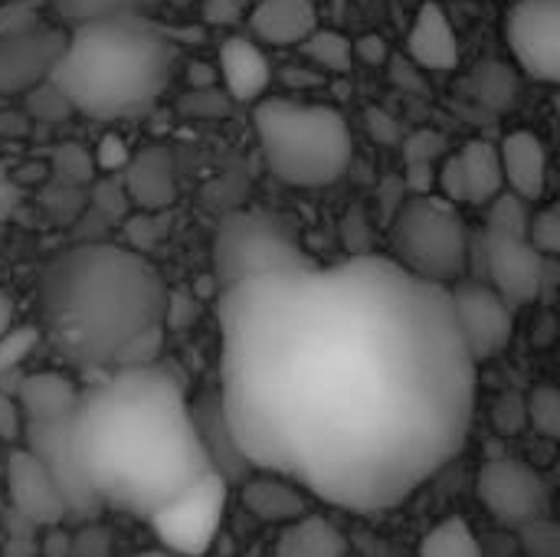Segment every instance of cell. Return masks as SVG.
Returning a JSON list of instances; mask_svg holds the SVG:
<instances>
[{
    "mask_svg": "<svg viewBox=\"0 0 560 557\" xmlns=\"http://www.w3.org/2000/svg\"><path fill=\"white\" fill-rule=\"evenodd\" d=\"M479 502L509 529H525L548 515V483L545 476L515 456L489 460L476 479Z\"/></svg>",
    "mask_w": 560,
    "mask_h": 557,
    "instance_id": "cell-9",
    "label": "cell"
},
{
    "mask_svg": "<svg viewBox=\"0 0 560 557\" xmlns=\"http://www.w3.org/2000/svg\"><path fill=\"white\" fill-rule=\"evenodd\" d=\"M525 423L535 427V433H541L545 440H558L560 394L555 384H538V387L525 397Z\"/></svg>",
    "mask_w": 560,
    "mask_h": 557,
    "instance_id": "cell-29",
    "label": "cell"
},
{
    "mask_svg": "<svg viewBox=\"0 0 560 557\" xmlns=\"http://www.w3.org/2000/svg\"><path fill=\"white\" fill-rule=\"evenodd\" d=\"M528 243L541 253V256H558L560 253V210L555 204L541 207L538 213L532 210L528 217Z\"/></svg>",
    "mask_w": 560,
    "mask_h": 557,
    "instance_id": "cell-35",
    "label": "cell"
},
{
    "mask_svg": "<svg viewBox=\"0 0 560 557\" xmlns=\"http://www.w3.org/2000/svg\"><path fill=\"white\" fill-rule=\"evenodd\" d=\"M410 62L430 72H450L459 66V39L440 3H423L407 39Z\"/></svg>",
    "mask_w": 560,
    "mask_h": 557,
    "instance_id": "cell-19",
    "label": "cell"
},
{
    "mask_svg": "<svg viewBox=\"0 0 560 557\" xmlns=\"http://www.w3.org/2000/svg\"><path fill=\"white\" fill-rule=\"evenodd\" d=\"M351 46H354V56H361V59L371 62V66L384 62V56H387V46H384V39H377V36H364V39H358V43H351Z\"/></svg>",
    "mask_w": 560,
    "mask_h": 557,
    "instance_id": "cell-45",
    "label": "cell"
},
{
    "mask_svg": "<svg viewBox=\"0 0 560 557\" xmlns=\"http://www.w3.org/2000/svg\"><path fill=\"white\" fill-rule=\"evenodd\" d=\"M174 72V46L138 10L112 13L66 30L52 85L69 108L95 121L138 118L164 95Z\"/></svg>",
    "mask_w": 560,
    "mask_h": 557,
    "instance_id": "cell-4",
    "label": "cell"
},
{
    "mask_svg": "<svg viewBox=\"0 0 560 557\" xmlns=\"http://www.w3.org/2000/svg\"><path fill=\"white\" fill-rule=\"evenodd\" d=\"M92 154L79 144H62L52 151V174L56 181H62V187H79L92 181Z\"/></svg>",
    "mask_w": 560,
    "mask_h": 557,
    "instance_id": "cell-33",
    "label": "cell"
},
{
    "mask_svg": "<svg viewBox=\"0 0 560 557\" xmlns=\"http://www.w3.org/2000/svg\"><path fill=\"white\" fill-rule=\"evenodd\" d=\"M10 394L16 397L23 417H33V420L69 417V414H75V404H79V387L59 371L23 374Z\"/></svg>",
    "mask_w": 560,
    "mask_h": 557,
    "instance_id": "cell-22",
    "label": "cell"
},
{
    "mask_svg": "<svg viewBox=\"0 0 560 557\" xmlns=\"http://www.w3.org/2000/svg\"><path fill=\"white\" fill-rule=\"evenodd\" d=\"M203 16L213 26H233L243 20V0H203Z\"/></svg>",
    "mask_w": 560,
    "mask_h": 557,
    "instance_id": "cell-43",
    "label": "cell"
},
{
    "mask_svg": "<svg viewBox=\"0 0 560 557\" xmlns=\"http://www.w3.org/2000/svg\"><path fill=\"white\" fill-rule=\"evenodd\" d=\"M26 95V102H30V108H33V115H39V118H46V121H59V118H66L72 108H69V102H66V95L52 85V79H46V82H39V85H33L30 92H23Z\"/></svg>",
    "mask_w": 560,
    "mask_h": 557,
    "instance_id": "cell-36",
    "label": "cell"
},
{
    "mask_svg": "<svg viewBox=\"0 0 560 557\" xmlns=\"http://www.w3.org/2000/svg\"><path fill=\"white\" fill-rule=\"evenodd\" d=\"M220 72L236 102L262 98V92L269 89V79H272V66H269L266 53L246 36H230L220 46Z\"/></svg>",
    "mask_w": 560,
    "mask_h": 557,
    "instance_id": "cell-21",
    "label": "cell"
},
{
    "mask_svg": "<svg viewBox=\"0 0 560 557\" xmlns=\"http://www.w3.org/2000/svg\"><path fill=\"white\" fill-rule=\"evenodd\" d=\"M456 328L476 364L499 358L515 335V309L482 279H459L450 286Z\"/></svg>",
    "mask_w": 560,
    "mask_h": 557,
    "instance_id": "cell-10",
    "label": "cell"
},
{
    "mask_svg": "<svg viewBox=\"0 0 560 557\" xmlns=\"http://www.w3.org/2000/svg\"><path fill=\"white\" fill-rule=\"evenodd\" d=\"M226 499L230 479L213 469L190 489H184L177 499H171L164 509H158L148 522L171 555L203 557L223 525Z\"/></svg>",
    "mask_w": 560,
    "mask_h": 557,
    "instance_id": "cell-8",
    "label": "cell"
},
{
    "mask_svg": "<svg viewBox=\"0 0 560 557\" xmlns=\"http://www.w3.org/2000/svg\"><path fill=\"white\" fill-rule=\"evenodd\" d=\"M472 89H476V98L495 112L509 108L518 95V79L512 69H505L502 62H486L476 79H472Z\"/></svg>",
    "mask_w": 560,
    "mask_h": 557,
    "instance_id": "cell-27",
    "label": "cell"
},
{
    "mask_svg": "<svg viewBox=\"0 0 560 557\" xmlns=\"http://www.w3.org/2000/svg\"><path fill=\"white\" fill-rule=\"evenodd\" d=\"M417 557H482V548L469 522L446 519L423 535Z\"/></svg>",
    "mask_w": 560,
    "mask_h": 557,
    "instance_id": "cell-26",
    "label": "cell"
},
{
    "mask_svg": "<svg viewBox=\"0 0 560 557\" xmlns=\"http://www.w3.org/2000/svg\"><path fill=\"white\" fill-rule=\"evenodd\" d=\"M276 557H345V535L328 519L308 512L282 529Z\"/></svg>",
    "mask_w": 560,
    "mask_h": 557,
    "instance_id": "cell-24",
    "label": "cell"
},
{
    "mask_svg": "<svg viewBox=\"0 0 560 557\" xmlns=\"http://www.w3.org/2000/svg\"><path fill=\"white\" fill-rule=\"evenodd\" d=\"M121 174L128 200L138 210H167L177 197V167L167 148H144L131 154Z\"/></svg>",
    "mask_w": 560,
    "mask_h": 557,
    "instance_id": "cell-16",
    "label": "cell"
},
{
    "mask_svg": "<svg viewBox=\"0 0 560 557\" xmlns=\"http://www.w3.org/2000/svg\"><path fill=\"white\" fill-rule=\"evenodd\" d=\"M197 318V302L187 289H167V305H164V328H187Z\"/></svg>",
    "mask_w": 560,
    "mask_h": 557,
    "instance_id": "cell-38",
    "label": "cell"
},
{
    "mask_svg": "<svg viewBox=\"0 0 560 557\" xmlns=\"http://www.w3.org/2000/svg\"><path fill=\"white\" fill-rule=\"evenodd\" d=\"M66 30L26 26L0 33V95H23L46 82L62 56Z\"/></svg>",
    "mask_w": 560,
    "mask_h": 557,
    "instance_id": "cell-14",
    "label": "cell"
},
{
    "mask_svg": "<svg viewBox=\"0 0 560 557\" xmlns=\"http://www.w3.org/2000/svg\"><path fill=\"white\" fill-rule=\"evenodd\" d=\"M161 210H144L135 217H125V233L131 240V250L148 253L158 240H161Z\"/></svg>",
    "mask_w": 560,
    "mask_h": 557,
    "instance_id": "cell-37",
    "label": "cell"
},
{
    "mask_svg": "<svg viewBox=\"0 0 560 557\" xmlns=\"http://www.w3.org/2000/svg\"><path fill=\"white\" fill-rule=\"evenodd\" d=\"M390 259L420 279L453 286L466 276L469 227L446 197L410 194L387 220Z\"/></svg>",
    "mask_w": 560,
    "mask_h": 557,
    "instance_id": "cell-6",
    "label": "cell"
},
{
    "mask_svg": "<svg viewBox=\"0 0 560 557\" xmlns=\"http://www.w3.org/2000/svg\"><path fill=\"white\" fill-rule=\"evenodd\" d=\"M249 30L272 46L305 43L318 30L312 0H259L249 13Z\"/></svg>",
    "mask_w": 560,
    "mask_h": 557,
    "instance_id": "cell-20",
    "label": "cell"
},
{
    "mask_svg": "<svg viewBox=\"0 0 560 557\" xmlns=\"http://www.w3.org/2000/svg\"><path fill=\"white\" fill-rule=\"evenodd\" d=\"M499 161H502L505 187L512 194L525 197L528 204L541 200L548 187V151L535 131L528 128L512 131L499 148Z\"/></svg>",
    "mask_w": 560,
    "mask_h": 557,
    "instance_id": "cell-17",
    "label": "cell"
},
{
    "mask_svg": "<svg viewBox=\"0 0 560 557\" xmlns=\"http://www.w3.org/2000/svg\"><path fill=\"white\" fill-rule=\"evenodd\" d=\"M92 210H95L108 227L125 223V217H131V200H128L125 184H121V181H112V177L98 181V184L92 187Z\"/></svg>",
    "mask_w": 560,
    "mask_h": 557,
    "instance_id": "cell-34",
    "label": "cell"
},
{
    "mask_svg": "<svg viewBox=\"0 0 560 557\" xmlns=\"http://www.w3.org/2000/svg\"><path fill=\"white\" fill-rule=\"evenodd\" d=\"M315 263L295 233L266 210H233L220 220L213 236V286L217 292L262 272L302 269Z\"/></svg>",
    "mask_w": 560,
    "mask_h": 557,
    "instance_id": "cell-7",
    "label": "cell"
},
{
    "mask_svg": "<svg viewBox=\"0 0 560 557\" xmlns=\"http://www.w3.org/2000/svg\"><path fill=\"white\" fill-rule=\"evenodd\" d=\"M505 39L528 76L538 82H558L560 0H518L505 20Z\"/></svg>",
    "mask_w": 560,
    "mask_h": 557,
    "instance_id": "cell-12",
    "label": "cell"
},
{
    "mask_svg": "<svg viewBox=\"0 0 560 557\" xmlns=\"http://www.w3.org/2000/svg\"><path fill=\"white\" fill-rule=\"evenodd\" d=\"M253 125L266 167L292 187L335 184L351 164V131L345 115L331 105L256 98Z\"/></svg>",
    "mask_w": 560,
    "mask_h": 557,
    "instance_id": "cell-5",
    "label": "cell"
},
{
    "mask_svg": "<svg viewBox=\"0 0 560 557\" xmlns=\"http://www.w3.org/2000/svg\"><path fill=\"white\" fill-rule=\"evenodd\" d=\"M49 7H52L59 23L79 26V23H89V20L112 16V13L138 10V0H49Z\"/></svg>",
    "mask_w": 560,
    "mask_h": 557,
    "instance_id": "cell-32",
    "label": "cell"
},
{
    "mask_svg": "<svg viewBox=\"0 0 560 557\" xmlns=\"http://www.w3.org/2000/svg\"><path fill=\"white\" fill-rule=\"evenodd\" d=\"M39 335L82 368L154 364L164 338L167 286L144 253L79 243L52 256L36 282Z\"/></svg>",
    "mask_w": 560,
    "mask_h": 557,
    "instance_id": "cell-3",
    "label": "cell"
},
{
    "mask_svg": "<svg viewBox=\"0 0 560 557\" xmlns=\"http://www.w3.org/2000/svg\"><path fill=\"white\" fill-rule=\"evenodd\" d=\"M39 328L36 325H13L0 335V381H10L20 374L23 361L33 355L39 345Z\"/></svg>",
    "mask_w": 560,
    "mask_h": 557,
    "instance_id": "cell-30",
    "label": "cell"
},
{
    "mask_svg": "<svg viewBox=\"0 0 560 557\" xmlns=\"http://www.w3.org/2000/svg\"><path fill=\"white\" fill-rule=\"evenodd\" d=\"M203 557H210V555H203Z\"/></svg>",
    "mask_w": 560,
    "mask_h": 557,
    "instance_id": "cell-48",
    "label": "cell"
},
{
    "mask_svg": "<svg viewBox=\"0 0 560 557\" xmlns=\"http://www.w3.org/2000/svg\"><path fill=\"white\" fill-rule=\"evenodd\" d=\"M436 184H440V197H446L450 204H466V190H463V167L456 154H443L440 171H436Z\"/></svg>",
    "mask_w": 560,
    "mask_h": 557,
    "instance_id": "cell-39",
    "label": "cell"
},
{
    "mask_svg": "<svg viewBox=\"0 0 560 557\" xmlns=\"http://www.w3.org/2000/svg\"><path fill=\"white\" fill-rule=\"evenodd\" d=\"M220 414L246 466L374 515L463 446L476 361L450 286L381 253L220 289Z\"/></svg>",
    "mask_w": 560,
    "mask_h": 557,
    "instance_id": "cell-1",
    "label": "cell"
},
{
    "mask_svg": "<svg viewBox=\"0 0 560 557\" xmlns=\"http://www.w3.org/2000/svg\"><path fill=\"white\" fill-rule=\"evenodd\" d=\"M446 154V138L440 131H413L404 138V158H407V171H404V184L413 194H427L430 184L436 181V161H443Z\"/></svg>",
    "mask_w": 560,
    "mask_h": 557,
    "instance_id": "cell-25",
    "label": "cell"
},
{
    "mask_svg": "<svg viewBox=\"0 0 560 557\" xmlns=\"http://www.w3.org/2000/svg\"><path fill=\"white\" fill-rule=\"evenodd\" d=\"M20 437H23V410L10 391H0V440L20 443Z\"/></svg>",
    "mask_w": 560,
    "mask_h": 557,
    "instance_id": "cell-41",
    "label": "cell"
},
{
    "mask_svg": "<svg viewBox=\"0 0 560 557\" xmlns=\"http://www.w3.org/2000/svg\"><path fill=\"white\" fill-rule=\"evenodd\" d=\"M20 204H23L20 187H16L10 177H3V174H0V223H3V220H10V217L20 210Z\"/></svg>",
    "mask_w": 560,
    "mask_h": 557,
    "instance_id": "cell-44",
    "label": "cell"
},
{
    "mask_svg": "<svg viewBox=\"0 0 560 557\" xmlns=\"http://www.w3.org/2000/svg\"><path fill=\"white\" fill-rule=\"evenodd\" d=\"M459 167H463V190H466V204L472 207H486L499 190H505V174H502V161H499V148L489 141H466L459 151Z\"/></svg>",
    "mask_w": 560,
    "mask_h": 557,
    "instance_id": "cell-23",
    "label": "cell"
},
{
    "mask_svg": "<svg viewBox=\"0 0 560 557\" xmlns=\"http://www.w3.org/2000/svg\"><path fill=\"white\" fill-rule=\"evenodd\" d=\"M7 492L20 519L33 525H59L66 519V502L46 473V466L23 446L10 450L7 456Z\"/></svg>",
    "mask_w": 560,
    "mask_h": 557,
    "instance_id": "cell-15",
    "label": "cell"
},
{
    "mask_svg": "<svg viewBox=\"0 0 560 557\" xmlns=\"http://www.w3.org/2000/svg\"><path fill=\"white\" fill-rule=\"evenodd\" d=\"M486 213V230L495 233H528V217H532V204L518 194H512L509 187L499 190L489 204Z\"/></svg>",
    "mask_w": 560,
    "mask_h": 557,
    "instance_id": "cell-28",
    "label": "cell"
},
{
    "mask_svg": "<svg viewBox=\"0 0 560 557\" xmlns=\"http://www.w3.org/2000/svg\"><path fill=\"white\" fill-rule=\"evenodd\" d=\"M16 325V305H13V299L0 289V335L7 332V328H13Z\"/></svg>",
    "mask_w": 560,
    "mask_h": 557,
    "instance_id": "cell-46",
    "label": "cell"
},
{
    "mask_svg": "<svg viewBox=\"0 0 560 557\" xmlns=\"http://www.w3.org/2000/svg\"><path fill=\"white\" fill-rule=\"evenodd\" d=\"M128 158H131V151H128V144L121 141V138H115V135H108V138H102V144H98V151L92 154V161L105 171V174H118L125 164H128Z\"/></svg>",
    "mask_w": 560,
    "mask_h": 557,
    "instance_id": "cell-42",
    "label": "cell"
},
{
    "mask_svg": "<svg viewBox=\"0 0 560 557\" xmlns=\"http://www.w3.org/2000/svg\"><path fill=\"white\" fill-rule=\"evenodd\" d=\"M131 557H174L171 552H141V555H131Z\"/></svg>",
    "mask_w": 560,
    "mask_h": 557,
    "instance_id": "cell-47",
    "label": "cell"
},
{
    "mask_svg": "<svg viewBox=\"0 0 560 557\" xmlns=\"http://www.w3.org/2000/svg\"><path fill=\"white\" fill-rule=\"evenodd\" d=\"M482 256H486V282L512 309L541 302L548 256H541L525 233H495L482 227Z\"/></svg>",
    "mask_w": 560,
    "mask_h": 557,
    "instance_id": "cell-11",
    "label": "cell"
},
{
    "mask_svg": "<svg viewBox=\"0 0 560 557\" xmlns=\"http://www.w3.org/2000/svg\"><path fill=\"white\" fill-rule=\"evenodd\" d=\"M72 417H49V420H33V417H23V450H30L43 466L46 473L52 476L62 502H66V512H75V515H85L92 512L98 502L95 496L89 492L85 479H82V469L75 463V453H72Z\"/></svg>",
    "mask_w": 560,
    "mask_h": 557,
    "instance_id": "cell-13",
    "label": "cell"
},
{
    "mask_svg": "<svg viewBox=\"0 0 560 557\" xmlns=\"http://www.w3.org/2000/svg\"><path fill=\"white\" fill-rule=\"evenodd\" d=\"M72 453L95 502L138 519L213 473L184 387L158 364L115 368L79 394Z\"/></svg>",
    "mask_w": 560,
    "mask_h": 557,
    "instance_id": "cell-2",
    "label": "cell"
},
{
    "mask_svg": "<svg viewBox=\"0 0 560 557\" xmlns=\"http://www.w3.org/2000/svg\"><path fill=\"white\" fill-rule=\"evenodd\" d=\"M492 420H495V430H499V433H518V430L525 427V397L505 394V397L495 404Z\"/></svg>",
    "mask_w": 560,
    "mask_h": 557,
    "instance_id": "cell-40",
    "label": "cell"
},
{
    "mask_svg": "<svg viewBox=\"0 0 560 557\" xmlns=\"http://www.w3.org/2000/svg\"><path fill=\"white\" fill-rule=\"evenodd\" d=\"M305 46H308V56L315 62H322L325 69H331V72H348L351 62H354V46L338 30H315L305 39Z\"/></svg>",
    "mask_w": 560,
    "mask_h": 557,
    "instance_id": "cell-31",
    "label": "cell"
},
{
    "mask_svg": "<svg viewBox=\"0 0 560 557\" xmlns=\"http://www.w3.org/2000/svg\"><path fill=\"white\" fill-rule=\"evenodd\" d=\"M308 502L312 496L279 473L256 469V476L243 483V506L266 525H289L308 515Z\"/></svg>",
    "mask_w": 560,
    "mask_h": 557,
    "instance_id": "cell-18",
    "label": "cell"
}]
</instances>
